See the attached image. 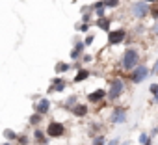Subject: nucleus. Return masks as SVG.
<instances>
[{
  "instance_id": "13",
  "label": "nucleus",
  "mask_w": 158,
  "mask_h": 145,
  "mask_svg": "<svg viewBox=\"0 0 158 145\" xmlns=\"http://www.w3.org/2000/svg\"><path fill=\"white\" fill-rule=\"evenodd\" d=\"M34 141L39 143V145H47L48 143V138H47V134H45L43 128H35L34 130Z\"/></svg>"
},
{
  "instance_id": "11",
  "label": "nucleus",
  "mask_w": 158,
  "mask_h": 145,
  "mask_svg": "<svg viewBox=\"0 0 158 145\" xmlns=\"http://www.w3.org/2000/svg\"><path fill=\"white\" fill-rule=\"evenodd\" d=\"M71 112H73V115H76V117H86L88 114H89V108L86 106V104H74L73 108H71Z\"/></svg>"
},
{
  "instance_id": "20",
  "label": "nucleus",
  "mask_w": 158,
  "mask_h": 145,
  "mask_svg": "<svg viewBox=\"0 0 158 145\" xmlns=\"http://www.w3.org/2000/svg\"><path fill=\"white\" fill-rule=\"evenodd\" d=\"M149 93L152 95V102H158V84H151L149 86Z\"/></svg>"
},
{
  "instance_id": "8",
  "label": "nucleus",
  "mask_w": 158,
  "mask_h": 145,
  "mask_svg": "<svg viewBox=\"0 0 158 145\" xmlns=\"http://www.w3.org/2000/svg\"><path fill=\"white\" fill-rule=\"evenodd\" d=\"M50 112V101L47 97L39 99L35 104H34V114H39V115H47Z\"/></svg>"
},
{
  "instance_id": "22",
  "label": "nucleus",
  "mask_w": 158,
  "mask_h": 145,
  "mask_svg": "<svg viewBox=\"0 0 158 145\" xmlns=\"http://www.w3.org/2000/svg\"><path fill=\"white\" fill-rule=\"evenodd\" d=\"M102 4H104V8H117L119 4H121V0H102Z\"/></svg>"
},
{
  "instance_id": "35",
  "label": "nucleus",
  "mask_w": 158,
  "mask_h": 145,
  "mask_svg": "<svg viewBox=\"0 0 158 145\" xmlns=\"http://www.w3.org/2000/svg\"><path fill=\"white\" fill-rule=\"evenodd\" d=\"M2 145H10V143H2Z\"/></svg>"
},
{
  "instance_id": "15",
  "label": "nucleus",
  "mask_w": 158,
  "mask_h": 145,
  "mask_svg": "<svg viewBox=\"0 0 158 145\" xmlns=\"http://www.w3.org/2000/svg\"><path fill=\"white\" fill-rule=\"evenodd\" d=\"M91 11H95V15H97L99 19H102V17H104L106 8H104V4H102V0H101V2H95V4L91 6Z\"/></svg>"
},
{
  "instance_id": "23",
  "label": "nucleus",
  "mask_w": 158,
  "mask_h": 145,
  "mask_svg": "<svg viewBox=\"0 0 158 145\" xmlns=\"http://www.w3.org/2000/svg\"><path fill=\"white\" fill-rule=\"evenodd\" d=\"M76 99H78L76 95H71V97H69V99L65 101V106H67V108H73V106L76 104Z\"/></svg>"
},
{
  "instance_id": "28",
  "label": "nucleus",
  "mask_w": 158,
  "mask_h": 145,
  "mask_svg": "<svg viewBox=\"0 0 158 145\" xmlns=\"http://www.w3.org/2000/svg\"><path fill=\"white\" fill-rule=\"evenodd\" d=\"M89 21H91V15L86 11V13H84V17H82V23H84V24H89Z\"/></svg>"
},
{
  "instance_id": "26",
  "label": "nucleus",
  "mask_w": 158,
  "mask_h": 145,
  "mask_svg": "<svg viewBox=\"0 0 158 145\" xmlns=\"http://www.w3.org/2000/svg\"><path fill=\"white\" fill-rule=\"evenodd\" d=\"M149 139H151V138H149V136H147V134H139V138H138V141H139V143H141V145H145V143H147V141H149Z\"/></svg>"
},
{
  "instance_id": "7",
  "label": "nucleus",
  "mask_w": 158,
  "mask_h": 145,
  "mask_svg": "<svg viewBox=\"0 0 158 145\" xmlns=\"http://www.w3.org/2000/svg\"><path fill=\"white\" fill-rule=\"evenodd\" d=\"M127 37V30L119 28V30H110L108 32V45H121Z\"/></svg>"
},
{
  "instance_id": "31",
  "label": "nucleus",
  "mask_w": 158,
  "mask_h": 145,
  "mask_svg": "<svg viewBox=\"0 0 158 145\" xmlns=\"http://www.w3.org/2000/svg\"><path fill=\"white\" fill-rule=\"evenodd\" d=\"M91 60H93V58H91V56H89V54H86V56H84V58H82V61H91Z\"/></svg>"
},
{
  "instance_id": "24",
  "label": "nucleus",
  "mask_w": 158,
  "mask_h": 145,
  "mask_svg": "<svg viewBox=\"0 0 158 145\" xmlns=\"http://www.w3.org/2000/svg\"><path fill=\"white\" fill-rule=\"evenodd\" d=\"M17 141H19L21 145H28V143H30V138H28L26 134H21V136H17Z\"/></svg>"
},
{
  "instance_id": "1",
  "label": "nucleus",
  "mask_w": 158,
  "mask_h": 145,
  "mask_svg": "<svg viewBox=\"0 0 158 145\" xmlns=\"http://www.w3.org/2000/svg\"><path fill=\"white\" fill-rule=\"evenodd\" d=\"M138 65H139V52H138V48H134V47L125 48V52H123V56H121V69L132 71V69H136Z\"/></svg>"
},
{
  "instance_id": "25",
  "label": "nucleus",
  "mask_w": 158,
  "mask_h": 145,
  "mask_svg": "<svg viewBox=\"0 0 158 145\" xmlns=\"http://www.w3.org/2000/svg\"><path fill=\"white\" fill-rule=\"evenodd\" d=\"M93 41H95V35H93V34H89V35H86V39H84V45H86V47H89Z\"/></svg>"
},
{
  "instance_id": "34",
  "label": "nucleus",
  "mask_w": 158,
  "mask_h": 145,
  "mask_svg": "<svg viewBox=\"0 0 158 145\" xmlns=\"http://www.w3.org/2000/svg\"><path fill=\"white\" fill-rule=\"evenodd\" d=\"M119 145H130V143H128V141H123V143H119Z\"/></svg>"
},
{
  "instance_id": "33",
  "label": "nucleus",
  "mask_w": 158,
  "mask_h": 145,
  "mask_svg": "<svg viewBox=\"0 0 158 145\" xmlns=\"http://www.w3.org/2000/svg\"><path fill=\"white\" fill-rule=\"evenodd\" d=\"M145 145H152V139H149V141H147V143H145Z\"/></svg>"
},
{
  "instance_id": "32",
  "label": "nucleus",
  "mask_w": 158,
  "mask_h": 145,
  "mask_svg": "<svg viewBox=\"0 0 158 145\" xmlns=\"http://www.w3.org/2000/svg\"><path fill=\"white\" fill-rule=\"evenodd\" d=\"M143 2H147V4H154V2H158V0H143Z\"/></svg>"
},
{
  "instance_id": "21",
  "label": "nucleus",
  "mask_w": 158,
  "mask_h": 145,
  "mask_svg": "<svg viewBox=\"0 0 158 145\" xmlns=\"http://www.w3.org/2000/svg\"><path fill=\"white\" fill-rule=\"evenodd\" d=\"M41 119H43V115H39V114H34V115H30L28 123H30V125H34V126H37V125L41 123Z\"/></svg>"
},
{
  "instance_id": "17",
  "label": "nucleus",
  "mask_w": 158,
  "mask_h": 145,
  "mask_svg": "<svg viewBox=\"0 0 158 145\" xmlns=\"http://www.w3.org/2000/svg\"><path fill=\"white\" fill-rule=\"evenodd\" d=\"M2 134H4V138H6L8 141H17V136H19V134H17L15 130H11V128H6Z\"/></svg>"
},
{
  "instance_id": "12",
  "label": "nucleus",
  "mask_w": 158,
  "mask_h": 145,
  "mask_svg": "<svg viewBox=\"0 0 158 145\" xmlns=\"http://www.w3.org/2000/svg\"><path fill=\"white\" fill-rule=\"evenodd\" d=\"M89 77H91V71H89V69H78V72H76V75H74L73 82H74V84H80V82L88 80Z\"/></svg>"
},
{
  "instance_id": "16",
  "label": "nucleus",
  "mask_w": 158,
  "mask_h": 145,
  "mask_svg": "<svg viewBox=\"0 0 158 145\" xmlns=\"http://www.w3.org/2000/svg\"><path fill=\"white\" fill-rule=\"evenodd\" d=\"M97 28H101L102 32H110V24H112V19L108 17H102V19H97Z\"/></svg>"
},
{
  "instance_id": "14",
  "label": "nucleus",
  "mask_w": 158,
  "mask_h": 145,
  "mask_svg": "<svg viewBox=\"0 0 158 145\" xmlns=\"http://www.w3.org/2000/svg\"><path fill=\"white\" fill-rule=\"evenodd\" d=\"M84 48H86V45H84L82 41H76L74 48L71 50V60H80V58H82V52H84Z\"/></svg>"
},
{
  "instance_id": "18",
  "label": "nucleus",
  "mask_w": 158,
  "mask_h": 145,
  "mask_svg": "<svg viewBox=\"0 0 158 145\" xmlns=\"http://www.w3.org/2000/svg\"><path fill=\"white\" fill-rule=\"evenodd\" d=\"M54 69H56V75H60V72H67V71L71 69V65H69V63H63V61H58Z\"/></svg>"
},
{
  "instance_id": "6",
  "label": "nucleus",
  "mask_w": 158,
  "mask_h": 145,
  "mask_svg": "<svg viewBox=\"0 0 158 145\" xmlns=\"http://www.w3.org/2000/svg\"><path fill=\"white\" fill-rule=\"evenodd\" d=\"M110 121H112L114 125H123V123H127V108H123V106H114L112 115H110Z\"/></svg>"
},
{
  "instance_id": "29",
  "label": "nucleus",
  "mask_w": 158,
  "mask_h": 145,
  "mask_svg": "<svg viewBox=\"0 0 158 145\" xmlns=\"http://www.w3.org/2000/svg\"><path fill=\"white\" fill-rule=\"evenodd\" d=\"M121 141H119V138H112L110 141H106V145H119Z\"/></svg>"
},
{
  "instance_id": "2",
  "label": "nucleus",
  "mask_w": 158,
  "mask_h": 145,
  "mask_svg": "<svg viewBox=\"0 0 158 145\" xmlns=\"http://www.w3.org/2000/svg\"><path fill=\"white\" fill-rule=\"evenodd\" d=\"M123 93H125V82L121 78H114L112 84H110V89L106 91V99L108 101H117Z\"/></svg>"
},
{
  "instance_id": "3",
  "label": "nucleus",
  "mask_w": 158,
  "mask_h": 145,
  "mask_svg": "<svg viewBox=\"0 0 158 145\" xmlns=\"http://www.w3.org/2000/svg\"><path fill=\"white\" fill-rule=\"evenodd\" d=\"M147 77H149V67L143 63H139L136 69L130 71V82L132 84H141V82H145Z\"/></svg>"
},
{
  "instance_id": "4",
  "label": "nucleus",
  "mask_w": 158,
  "mask_h": 145,
  "mask_svg": "<svg viewBox=\"0 0 158 145\" xmlns=\"http://www.w3.org/2000/svg\"><path fill=\"white\" fill-rule=\"evenodd\" d=\"M130 10H132L134 19H145L149 15V11H151V6L147 2H143V0H139V2H132Z\"/></svg>"
},
{
  "instance_id": "5",
  "label": "nucleus",
  "mask_w": 158,
  "mask_h": 145,
  "mask_svg": "<svg viewBox=\"0 0 158 145\" xmlns=\"http://www.w3.org/2000/svg\"><path fill=\"white\" fill-rule=\"evenodd\" d=\"M45 134H47L48 138H63L65 126H63V123H60V121H50V123L47 125V128H45Z\"/></svg>"
},
{
  "instance_id": "9",
  "label": "nucleus",
  "mask_w": 158,
  "mask_h": 145,
  "mask_svg": "<svg viewBox=\"0 0 158 145\" xmlns=\"http://www.w3.org/2000/svg\"><path fill=\"white\" fill-rule=\"evenodd\" d=\"M65 86H67V82H65L63 78L56 77V78H52V86H50L48 93H61V91L65 89Z\"/></svg>"
},
{
  "instance_id": "27",
  "label": "nucleus",
  "mask_w": 158,
  "mask_h": 145,
  "mask_svg": "<svg viewBox=\"0 0 158 145\" xmlns=\"http://www.w3.org/2000/svg\"><path fill=\"white\" fill-rule=\"evenodd\" d=\"M149 75H158V60H156V63L152 65V69H149Z\"/></svg>"
},
{
  "instance_id": "10",
  "label": "nucleus",
  "mask_w": 158,
  "mask_h": 145,
  "mask_svg": "<svg viewBox=\"0 0 158 145\" xmlns=\"http://www.w3.org/2000/svg\"><path fill=\"white\" fill-rule=\"evenodd\" d=\"M104 99H106V89H95V91H91V93L88 95V101H89L91 104L102 102Z\"/></svg>"
},
{
  "instance_id": "19",
  "label": "nucleus",
  "mask_w": 158,
  "mask_h": 145,
  "mask_svg": "<svg viewBox=\"0 0 158 145\" xmlns=\"http://www.w3.org/2000/svg\"><path fill=\"white\" fill-rule=\"evenodd\" d=\"M91 145H106V138L102 134H97L91 138Z\"/></svg>"
},
{
  "instance_id": "30",
  "label": "nucleus",
  "mask_w": 158,
  "mask_h": 145,
  "mask_svg": "<svg viewBox=\"0 0 158 145\" xmlns=\"http://www.w3.org/2000/svg\"><path fill=\"white\" fill-rule=\"evenodd\" d=\"M78 30H80V32H88L89 26H88V24H80V26H78Z\"/></svg>"
}]
</instances>
